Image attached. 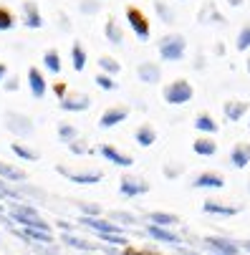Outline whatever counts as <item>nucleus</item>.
<instances>
[{
	"label": "nucleus",
	"instance_id": "obj_25",
	"mask_svg": "<svg viewBox=\"0 0 250 255\" xmlns=\"http://www.w3.org/2000/svg\"><path fill=\"white\" fill-rule=\"evenodd\" d=\"M192 127L197 129V131H202L205 136H212V134H218V129H220V124L215 122V119H212L210 114H197L195 117V122H192Z\"/></svg>",
	"mask_w": 250,
	"mask_h": 255
},
{
	"label": "nucleus",
	"instance_id": "obj_52",
	"mask_svg": "<svg viewBox=\"0 0 250 255\" xmlns=\"http://www.w3.org/2000/svg\"><path fill=\"white\" fill-rule=\"evenodd\" d=\"M5 76H8V66L0 63V81H5Z\"/></svg>",
	"mask_w": 250,
	"mask_h": 255
},
{
	"label": "nucleus",
	"instance_id": "obj_14",
	"mask_svg": "<svg viewBox=\"0 0 250 255\" xmlns=\"http://www.w3.org/2000/svg\"><path fill=\"white\" fill-rule=\"evenodd\" d=\"M20 10H23V25H25V28H33V30L43 28V15H41V10H38V3L25 0V3L20 5Z\"/></svg>",
	"mask_w": 250,
	"mask_h": 255
},
{
	"label": "nucleus",
	"instance_id": "obj_28",
	"mask_svg": "<svg viewBox=\"0 0 250 255\" xmlns=\"http://www.w3.org/2000/svg\"><path fill=\"white\" fill-rule=\"evenodd\" d=\"M0 177L8 179V182H18V185L28 179V174H25L23 169H18V167H13V164H8V162H3V159H0Z\"/></svg>",
	"mask_w": 250,
	"mask_h": 255
},
{
	"label": "nucleus",
	"instance_id": "obj_45",
	"mask_svg": "<svg viewBox=\"0 0 250 255\" xmlns=\"http://www.w3.org/2000/svg\"><path fill=\"white\" fill-rule=\"evenodd\" d=\"M3 197H10V200H18V202H23L20 192H18V190H13V187H8V182H3V179H0V200H3Z\"/></svg>",
	"mask_w": 250,
	"mask_h": 255
},
{
	"label": "nucleus",
	"instance_id": "obj_37",
	"mask_svg": "<svg viewBox=\"0 0 250 255\" xmlns=\"http://www.w3.org/2000/svg\"><path fill=\"white\" fill-rule=\"evenodd\" d=\"M10 149H13L15 157H20V159H25V162H35V159H38V152H33V149L23 147V144H18V141L10 144Z\"/></svg>",
	"mask_w": 250,
	"mask_h": 255
},
{
	"label": "nucleus",
	"instance_id": "obj_58",
	"mask_svg": "<svg viewBox=\"0 0 250 255\" xmlns=\"http://www.w3.org/2000/svg\"><path fill=\"white\" fill-rule=\"evenodd\" d=\"M3 210H5V205H3V202H0V212H3Z\"/></svg>",
	"mask_w": 250,
	"mask_h": 255
},
{
	"label": "nucleus",
	"instance_id": "obj_3",
	"mask_svg": "<svg viewBox=\"0 0 250 255\" xmlns=\"http://www.w3.org/2000/svg\"><path fill=\"white\" fill-rule=\"evenodd\" d=\"M162 99H164V104H169V106L190 104V101L195 99V86H192L187 79H174V81H169V84L162 89Z\"/></svg>",
	"mask_w": 250,
	"mask_h": 255
},
{
	"label": "nucleus",
	"instance_id": "obj_49",
	"mask_svg": "<svg viewBox=\"0 0 250 255\" xmlns=\"http://www.w3.org/2000/svg\"><path fill=\"white\" fill-rule=\"evenodd\" d=\"M58 228H61L63 233H71V230H74V225H71V223H63V220H58Z\"/></svg>",
	"mask_w": 250,
	"mask_h": 255
},
{
	"label": "nucleus",
	"instance_id": "obj_20",
	"mask_svg": "<svg viewBox=\"0 0 250 255\" xmlns=\"http://www.w3.org/2000/svg\"><path fill=\"white\" fill-rule=\"evenodd\" d=\"M134 141L139 144L141 149H149V147H154V141H157V129L147 122V124H139L136 127V131H134Z\"/></svg>",
	"mask_w": 250,
	"mask_h": 255
},
{
	"label": "nucleus",
	"instance_id": "obj_19",
	"mask_svg": "<svg viewBox=\"0 0 250 255\" xmlns=\"http://www.w3.org/2000/svg\"><path fill=\"white\" fill-rule=\"evenodd\" d=\"M58 106L63 109V112H86V109H91V96L86 94H74V96H66L63 101H58Z\"/></svg>",
	"mask_w": 250,
	"mask_h": 255
},
{
	"label": "nucleus",
	"instance_id": "obj_15",
	"mask_svg": "<svg viewBox=\"0 0 250 255\" xmlns=\"http://www.w3.org/2000/svg\"><path fill=\"white\" fill-rule=\"evenodd\" d=\"M144 233H147L152 240H159V243H167V245H180V243H182V238L177 235V233H172V228H159V225L147 223Z\"/></svg>",
	"mask_w": 250,
	"mask_h": 255
},
{
	"label": "nucleus",
	"instance_id": "obj_43",
	"mask_svg": "<svg viewBox=\"0 0 250 255\" xmlns=\"http://www.w3.org/2000/svg\"><path fill=\"white\" fill-rule=\"evenodd\" d=\"M79 10H81L84 15H96V13L101 10V0H81Z\"/></svg>",
	"mask_w": 250,
	"mask_h": 255
},
{
	"label": "nucleus",
	"instance_id": "obj_21",
	"mask_svg": "<svg viewBox=\"0 0 250 255\" xmlns=\"http://www.w3.org/2000/svg\"><path fill=\"white\" fill-rule=\"evenodd\" d=\"M230 164L235 169H245L250 164V144L248 141H238L230 149Z\"/></svg>",
	"mask_w": 250,
	"mask_h": 255
},
{
	"label": "nucleus",
	"instance_id": "obj_5",
	"mask_svg": "<svg viewBox=\"0 0 250 255\" xmlns=\"http://www.w3.org/2000/svg\"><path fill=\"white\" fill-rule=\"evenodd\" d=\"M152 190V185L147 179H141V177H134V174H124L119 179V195L122 197H141V195H147Z\"/></svg>",
	"mask_w": 250,
	"mask_h": 255
},
{
	"label": "nucleus",
	"instance_id": "obj_59",
	"mask_svg": "<svg viewBox=\"0 0 250 255\" xmlns=\"http://www.w3.org/2000/svg\"><path fill=\"white\" fill-rule=\"evenodd\" d=\"M210 255H220V253H210Z\"/></svg>",
	"mask_w": 250,
	"mask_h": 255
},
{
	"label": "nucleus",
	"instance_id": "obj_41",
	"mask_svg": "<svg viewBox=\"0 0 250 255\" xmlns=\"http://www.w3.org/2000/svg\"><path fill=\"white\" fill-rule=\"evenodd\" d=\"M94 81H96V86L104 89V91H117V89H119V84H117L114 76H109V74H99Z\"/></svg>",
	"mask_w": 250,
	"mask_h": 255
},
{
	"label": "nucleus",
	"instance_id": "obj_31",
	"mask_svg": "<svg viewBox=\"0 0 250 255\" xmlns=\"http://www.w3.org/2000/svg\"><path fill=\"white\" fill-rule=\"evenodd\" d=\"M109 220L117 223V225H126V228H131V225L139 223L136 215H134V212H126V210H112V212H109Z\"/></svg>",
	"mask_w": 250,
	"mask_h": 255
},
{
	"label": "nucleus",
	"instance_id": "obj_9",
	"mask_svg": "<svg viewBox=\"0 0 250 255\" xmlns=\"http://www.w3.org/2000/svg\"><path fill=\"white\" fill-rule=\"evenodd\" d=\"M5 127H8V131H13L18 136H30L33 129H35L33 122L25 114H18V112H8L5 114Z\"/></svg>",
	"mask_w": 250,
	"mask_h": 255
},
{
	"label": "nucleus",
	"instance_id": "obj_26",
	"mask_svg": "<svg viewBox=\"0 0 250 255\" xmlns=\"http://www.w3.org/2000/svg\"><path fill=\"white\" fill-rule=\"evenodd\" d=\"M61 243H66L68 248L84 250V253H94V250H99L96 243H89V240H84V238H79V235H74V233H63V235H61Z\"/></svg>",
	"mask_w": 250,
	"mask_h": 255
},
{
	"label": "nucleus",
	"instance_id": "obj_4",
	"mask_svg": "<svg viewBox=\"0 0 250 255\" xmlns=\"http://www.w3.org/2000/svg\"><path fill=\"white\" fill-rule=\"evenodd\" d=\"M126 20H129V28L134 30V35L139 41H149V35H152V25H149V18L141 13L139 8L129 5L126 8Z\"/></svg>",
	"mask_w": 250,
	"mask_h": 255
},
{
	"label": "nucleus",
	"instance_id": "obj_38",
	"mask_svg": "<svg viewBox=\"0 0 250 255\" xmlns=\"http://www.w3.org/2000/svg\"><path fill=\"white\" fill-rule=\"evenodd\" d=\"M162 174H164L167 179H180V177L185 174V164H177V162H167V164L162 167Z\"/></svg>",
	"mask_w": 250,
	"mask_h": 255
},
{
	"label": "nucleus",
	"instance_id": "obj_47",
	"mask_svg": "<svg viewBox=\"0 0 250 255\" xmlns=\"http://www.w3.org/2000/svg\"><path fill=\"white\" fill-rule=\"evenodd\" d=\"M53 91H56L58 101H63V99H66V84H56V86H53Z\"/></svg>",
	"mask_w": 250,
	"mask_h": 255
},
{
	"label": "nucleus",
	"instance_id": "obj_12",
	"mask_svg": "<svg viewBox=\"0 0 250 255\" xmlns=\"http://www.w3.org/2000/svg\"><path fill=\"white\" fill-rule=\"evenodd\" d=\"M136 79L141 81V84H159L162 81V66L159 63H154V61H141L139 66H136Z\"/></svg>",
	"mask_w": 250,
	"mask_h": 255
},
{
	"label": "nucleus",
	"instance_id": "obj_1",
	"mask_svg": "<svg viewBox=\"0 0 250 255\" xmlns=\"http://www.w3.org/2000/svg\"><path fill=\"white\" fill-rule=\"evenodd\" d=\"M157 53L162 61H169V63H177L182 61L185 53H187V41L182 33H169V35H162L159 43H157Z\"/></svg>",
	"mask_w": 250,
	"mask_h": 255
},
{
	"label": "nucleus",
	"instance_id": "obj_13",
	"mask_svg": "<svg viewBox=\"0 0 250 255\" xmlns=\"http://www.w3.org/2000/svg\"><path fill=\"white\" fill-rule=\"evenodd\" d=\"M192 187L195 190H223L225 187V177L218 172H202L192 179Z\"/></svg>",
	"mask_w": 250,
	"mask_h": 255
},
{
	"label": "nucleus",
	"instance_id": "obj_29",
	"mask_svg": "<svg viewBox=\"0 0 250 255\" xmlns=\"http://www.w3.org/2000/svg\"><path fill=\"white\" fill-rule=\"evenodd\" d=\"M200 23H215V25H225V18L218 13V8L212 3H205L200 10Z\"/></svg>",
	"mask_w": 250,
	"mask_h": 255
},
{
	"label": "nucleus",
	"instance_id": "obj_40",
	"mask_svg": "<svg viewBox=\"0 0 250 255\" xmlns=\"http://www.w3.org/2000/svg\"><path fill=\"white\" fill-rule=\"evenodd\" d=\"M68 152H71V154H76V157H86V154H94V149L89 147L86 141H81V139L71 141V144H68Z\"/></svg>",
	"mask_w": 250,
	"mask_h": 255
},
{
	"label": "nucleus",
	"instance_id": "obj_17",
	"mask_svg": "<svg viewBox=\"0 0 250 255\" xmlns=\"http://www.w3.org/2000/svg\"><path fill=\"white\" fill-rule=\"evenodd\" d=\"M28 89H30L33 99H43V96H46L48 84H46L43 74H41V71L35 68V66H30V68H28Z\"/></svg>",
	"mask_w": 250,
	"mask_h": 255
},
{
	"label": "nucleus",
	"instance_id": "obj_2",
	"mask_svg": "<svg viewBox=\"0 0 250 255\" xmlns=\"http://www.w3.org/2000/svg\"><path fill=\"white\" fill-rule=\"evenodd\" d=\"M8 215L13 217L15 223H20L23 228H30V230H48L51 233V225L43 220V217L38 215V210H35L33 205H25V202H15L10 205Z\"/></svg>",
	"mask_w": 250,
	"mask_h": 255
},
{
	"label": "nucleus",
	"instance_id": "obj_16",
	"mask_svg": "<svg viewBox=\"0 0 250 255\" xmlns=\"http://www.w3.org/2000/svg\"><path fill=\"white\" fill-rule=\"evenodd\" d=\"M202 212H207V215H220V217H235V215L240 212V207H238V205H225V202H220V200H205V202H202Z\"/></svg>",
	"mask_w": 250,
	"mask_h": 255
},
{
	"label": "nucleus",
	"instance_id": "obj_18",
	"mask_svg": "<svg viewBox=\"0 0 250 255\" xmlns=\"http://www.w3.org/2000/svg\"><path fill=\"white\" fill-rule=\"evenodd\" d=\"M248 112H250V104L248 101H240V99H233V101H225L223 104V114H225L228 122H240Z\"/></svg>",
	"mask_w": 250,
	"mask_h": 255
},
{
	"label": "nucleus",
	"instance_id": "obj_32",
	"mask_svg": "<svg viewBox=\"0 0 250 255\" xmlns=\"http://www.w3.org/2000/svg\"><path fill=\"white\" fill-rule=\"evenodd\" d=\"M96 63H99V68H101V74H109V76L122 74V63H119L114 56H101Z\"/></svg>",
	"mask_w": 250,
	"mask_h": 255
},
{
	"label": "nucleus",
	"instance_id": "obj_30",
	"mask_svg": "<svg viewBox=\"0 0 250 255\" xmlns=\"http://www.w3.org/2000/svg\"><path fill=\"white\" fill-rule=\"evenodd\" d=\"M20 238H25V240H35V243H43V245H51V243H56L53 240V233H48V230H30V228H25L23 233H18Z\"/></svg>",
	"mask_w": 250,
	"mask_h": 255
},
{
	"label": "nucleus",
	"instance_id": "obj_53",
	"mask_svg": "<svg viewBox=\"0 0 250 255\" xmlns=\"http://www.w3.org/2000/svg\"><path fill=\"white\" fill-rule=\"evenodd\" d=\"M202 61H205V56H202V53H197V63H195V68H197V71H200V68H202V66H205V63H202Z\"/></svg>",
	"mask_w": 250,
	"mask_h": 255
},
{
	"label": "nucleus",
	"instance_id": "obj_54",
	"mask_svg": "<svg viewBox=\"0 0 250 255\" xmlns=\"http://www.w3.org/2000/svg\"><path fill=\"white\" fill-rule=\"evenodd\" d=\"M240 250H245V253L250 255V240H245V243H240Z\"/></svg>",
	"mask_w": 250,
	"mask_h": 255
},
{
	"label": "nucleus",
	"instance_id": "obj_51",
	"mask_svg": "<svg viewBox=\"0 0 250 255\" xmlns=\"http://www.w3.org/2000/svg\"><path fill=\"white\" fill-rule=\"evenodd\" d=\"M225 3H228L230 8H243V3H245V0H225Z\"/></svg>",
	"mask_w": 250,
	"mask_h": 255
},
{
	"label": "nucleus",
	"instance_id": "obj_60",
	"mask_svg": "<svg viewBox=\"0 0 250 255\" xmlns=\"http://www.w3.org/2000/svg\"><path fill=\"white\" fill-rule=\"evenodd\" d=\"M248 127H250V122H248Z\"/></svg>",
	"mask_w": 250,
	"mask_h": 255
},
{
	"label": "nucleus",
	"instance_id": "obj_33",
	"mask_svg": "<svg viewBox=\"0 0 250 255\" xmlns=\"http://www.w3.org/2000/svg\"><path fill=\"white\" fill-rule=\"evenodd\" d=\"M154 13L162 23H174L177 20V13L167 5V0H154Z\"/></svg>",
	"mask_w": 250,
	"mask_h": 255
},
{
	"label": "nucleus",
	"instance_id": "obj_57",
	"mask_svg": "<svg viewBox=\"0 0 250 255\" xmlns=\"http://www.w3.org/2000/svg\"><path fill=\"white\" fill-rule=\"evenodd\" d=\"M245 68H248V74H250V58H248V63H245Z\"/></svg>",
	"mask_w": 250,
	"mask_h": 255
},
{
	"label": "nucleus",
	"instance_id": "obj_6",
	"mask_svg": "<svg viewBox=\"0 0 250 255\" xmlns=\"http://www.w3.org/2000/svg\"><path fill=\"white\" fill-rule=\"evenodd\" d=\"M79 223H81L84 228L94 230L96 235H124L122 225H117V223H112V220H104V217H84V215H81Z\"/></svg>",
	"mask_w": 250,
	"mask_h": 255
},
{
	"label": "nucleus",
	"instance_id": "obj_55",
	"mask_svg": "<svg viewBox=\"0 0 250 255\" xmlns=\"http://www.w3.org/2000/svg\"><path fill=\"white\" fill-rule=\"evenodd\" d=\"M215 53H218V56H223V53H225V46H223V43H218V46H215Z\"/></svg>",
	"mask_w": 250,
	"mask_h": 255
},
{
	"label": "nucleus",
	"instance_id": "obj_46",
	"mask_svg": "<svg viewBox=\"0 0 250 255\" xmlns=\"http://www.w3.org/2000/svg\"><path fill=\"white\" fill-rule=\"evenodd\" d=\"M122 253H124V255H154V253H149V250H139V248H131V245L124 248Z\"/></svg>",
	"mask_w": 250,
	"mask_h": 255
},
{
	"label": "nucleus",
	"instance_id": "obj_27",
	"mask_svg": "<svg viewBox=\"0 0 250 255\" xmlns=\"http://www.w3.org/2000/svg\"><path fill=\"white\" fill-rule=\"evenodd\" d=\"M86 63H89V56H86V48L76 41L74 46H71V66H74V71H81L86 68Z\"/></svg>",
	"mask_w": 250,
	"mask_h": 255
},
{
	"label": "nucleus",
	"instance_id": "obj_56",
	"mask_svg": "<svg viewBox=\"0 0 250 255\" xmlns=\"http://www.w3.org/2000/svg\"><path fill=\"white\" fill-rule=\"evenodd\" d=\"M177 255H197V253H192V250H185V248H182V250L177 253Z\"/></svg>",
	"mask_w": 250,
	"mask_h": 255
},
{
	"label": "nucleus",
	"instance_id": "obj_50",
	"mask_svg": "<svg viewBox=\"0 0 250 255\" xmlns=\"http://www.w3.org/2000/svg\"><path fill=\"white\" fill-rule=\"evenodd\" d=\"M106 255H124L119 248H112V245H106Z\"/></svg>",
	"mask_w": 250,
	"mask_h": 255
},
{
	"label": "nucleus",
	"instance_id": "obj_61",
	"mask_svg": "<svg viewBox=\"0 0 250 255\" xmlns=\"http://www.w3.org/2000/svg\"><path fill=\"white\" fill-rule=\"evenodd\" d=\"M182 3H185V0H182Z\"/></svg>",
	"mask_w": 250,
	"mask_h": 255
},
{
	"label": "nucleus",
	"instance_id": "obj_39",
	"mask_svg": "<svg viewBox=\"0 0 250 255\" xmlns=\"http://www.w3.org/2000/svg\"><path fill=\"white\" fill-rule=\"evenodd\" d=\"M101 243L112 245V248H129V238L126 235H96Z\"/></svg>",
	"mask_w": 250,
	"mask_h": 255
},
{
	"label": "nucleus",
	"instance_id": "obj_36",
	"mask_svg": "<svg viewBox=\"0 0 250 255\" xmlns=\"http://www.w3.org/2000/svg\"><path fill=\"white\" fill-rule=\"evenodd\" d=\"M58 139H61V141H66V144L76 141V139H79V129H76L74 124L61 122V124H58Z\"/></svg>",
	"mask_w": 250,
	"mask_h": 255
},
{
	"label": "nucleus",
	"instance_id": "obj_42",
	"mask_svg": "<svg viewBox=\"0 0 250 255\" xmlns=\"http://www.w3.org/2000/svg\"><path fill=\"white\" fill-rule=\"evenodd\" d=\"M10 28H15V15L0 5V30H10Z\"/></svg>",
	"mask_w": 250,
	"mask_h": 255
},
{
	"label": "nucleus",
	"instance_id": "obj_8",
	"mask_svg": "<svg viewBox=\"0 0 250 255\" xmlns=\"http://www.w3.org/2000/svg\"><path fill=\"white\" fill-rule=\"evenodd\" d=\"M58 174H63L68 182H76V185H99L104 179V174L99 169H84V172H74V169H66L58 167Z\"/></svg>",
	"mask_w": 250,
	"mask_h": 255
},
{
	"label": "nucleus",
	"instance_id": "obj_7",
	"mask_svg": "<svg viewBox=\"0 0 250 255\" xmlns=\"http://www.w3.org/2000/svg\"><path fill=\"white\" fill-rule=\"evenodd\" d=\"M129 119V106H124V104H119V106H109L106 112L99 117V129H114V127H119L122 122H126Z\"/></svg>",
	"mask_w": 250,
	"mask_h": 255
},
{
	"label": "nucleus",
	"instance_id": "obj_11",
	"mask_svg": "<svg viewBox=\"0 0 250 255\" xmlns=\"http://www.w3.org/2000/svg\"><path fill=\"white\" fill-rule=\"evenodd\" d=\"M99 154H101L106 162H112L114 167H122V169H129V167L134 164V157H131V154L119 152L117 147H112V144H101V147H99Z\"/></svg>",
	"mask_w": 250,
	"mask_h": 255
},
{
	"label": "nucleus",
	"instance_id": "obj_10",
	"mask_svg": "<svg viewBox=\"0 0 250 255\" xmlns=\"http://www.w3.org/2000/svg\"><path fill=\"white\" fill-rule=\"evenodd\" d=\"M205 248L210 253H220V255H238L240 253V243H233L230 238H218V235L205 238Z\"/></svg>",
	"mask_w": 250,
	"mask_h": 255
},
{
	"label": "nucleus",
	"instance_id": "obj_48",
	"mask_svg": "<svg viewBox=\"0 0 250 255\" xmlns=\"http://www.w3.org/2000/svg\"><path fill=\"white\" fill-rule=\"evenodd\" d=\"M5 91H18V79H10V81H5Z\"/></svg>",
	"mask_w": 250,
	"mask_h": 255
},
{
	"label": "nucleus",
	"instance_id": "obj_23",
	"mask_svg": "<svg viewBox=\"0 0 250 255\" xmlns=\"http://www.w3.org/2000/svg\"><path fill=\"white\" fill-rule=\"evenodd\" d=\"M147 220L152 225H159V228H174V225H180V215H174V212H164V210H154L147 215Z\"/></svg>",
	"mask_w": 250,
	"mask_h": 255
},
{
	"label": "nucleus",
	"instance_id": "obj_24",
	"mask_svg": "<svg viewBox=\"0 0 250 255\" xmlns=\"http://www.w3.org/2000/svg\"><path fill=\"white\" fill-rule=\"evenodd\" d=\"M104 35H106V41H109L112 46H122L124 43V28L119 25L117 18H109L104 23Z\"/></svg>",
	"mask_w": 250,
	"mask_h": 255
},
{
	"label": "nucleus",
	"instance_id": "obj_35",
	"mask_svg": "<svg viewBox=\"0 0 250 255\" xmlns=\"http://www.w3.org/2000/svg\"><path fill=\"white\" fill-rule=\"evenodd\" d=\"M43 66L51 71V74H61V56H58V51L56 48H48L46 53H43Z\"/></svg>",
	"mask_w": 250,
	"mask_h": 255
},
{
	"label": "nucleus",
	"instance_id": "obj_22",
	"mask_svg": "<svg viewBox=\"0 0 250 255\" xmlns=\"http://www.w3.org/2000/svg\"><path fill=\"white\" fill-rule=\"evenodd\" d=\"M192 152L197 157H215L218 154V141L212 136H197L192 141Z\"/></svg>",
	"mask_w": 250,
	"mask_h": 255
},
{
	"label": "nucleus",
	"instance_id": "obj_44",
	"mask_svg": "<svg viewBox=\"0 0 250 255\" xmlns=\"http://www.w3.org/2000/svg\"><path fill=\"white\" fill-rule=\"evenodd\" d=\"M79 210H81L84 217H99L101 215V205H96V202H79Z\"/></svg>",
	"mask_w": 250,
	"mask_h": 255
},
{
	"label": "nucleus",
	"instance_id": "obj_34",
	"mask_svg": "<svg viewBox=\"0 0 250 255\" xmlns=\"http://www.w3.org/2000/svg\"><path fill=\"white\" fill-rule=\"evenodd\" d=\"M235 51H238V53L250 51V23H245V25L238 30V35H235Z\"/></svg>",
	"mask_w": 250,
	"mask_h": 255
}]
</instances>
